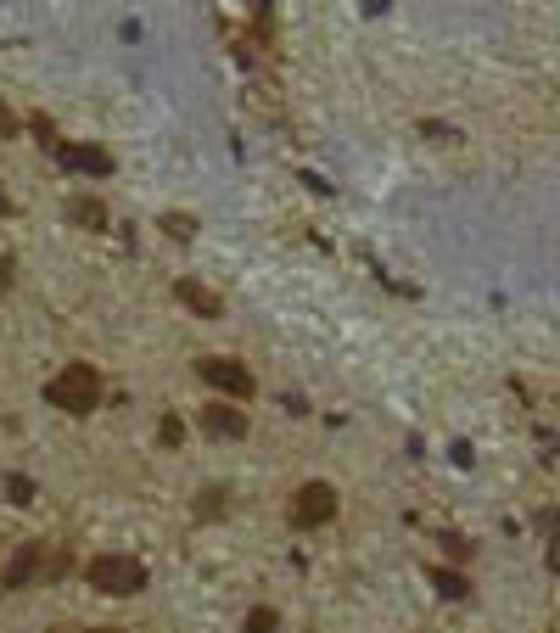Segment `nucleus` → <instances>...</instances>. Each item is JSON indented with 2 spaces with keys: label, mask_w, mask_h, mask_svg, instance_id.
<instances>
[{
  "label": "nucleus",
  "mask_w": 560,
  "mask_h": 633,
  "mask_svg": "<svg viewBox=\"0 0 560 633\" xmlns=\"http://www.w3.org/2000/svg\"><path fill=\"white\" fill-rule=\"evenodd\" d=\"M45 404L62 410V415H90L102 404V376L90 364H62V371L45 381Z\"/></svg>",
  "instance_id": "obj_1"
},
{
  "label": "nucleus",
  "mask_w": 560,
  "mask_h": 633,
  "mask_svg": "<svg viewBox=\"0 0 560 633\" xmlns=\"http://www.w3.org/2000/svg\"><path fill=\"white\" fill-rule=\"evenodd\" d=\"M84 572H90V588H102V594H141L146 588V566L135 555H118V549L95 555Z\"/></svg>",
  "instance_id": "obj_2"
},
{
  "label": "nucleus",
  "mask_w": 560,
  "mask_h": 633,
  "mask_svg": "<svg viewBox=\"0 0 560 633\" xmlns=\"http://www.w3.org/2000/svg\"><path fill=\"white\" fill-rule=\"evenodd\" d=\"M196 376H202L213 392H224L230 398V404H247V398L258 392V381H252V371H247V364L241 359H196Z\"/></svg>",
  "instance_id": "obj_3"
},
{
  "label": "nucleus",
  "mask_w": 560,
  "mask_h": 633,
  "mask_svg": "<svg viewBox=\"0 0 560 633\" xmlns=\"http://www.w3.org/2000/svg\"><path fill=\"white\" fill-rule=\"evenodd\" d=\"M337 516V488L331 482H303L298 493H291V505H286V521L291 527H325V521H331Z\"/></svg>",
  "instance_id": "obj_4"
},
{
  "label": "nucleus",
  "mask_w": 560,
  "mask_h": 633,
  "mask_svg": "<svg viewBox=\"0 0 560 633\" xmlns=\"http://www.w3.org/2000/svg\"><path fill=\"white\" fill-rule=\"evenodd\" d=\"M174 297H180L191 314H202V320H219V314H224V297H213L202 281H180V286H174Z\"/></svg>",
  "instance_id": "obj_5"
},
{
  "label": "nucleus",
  "mask_w": 560,
  "mask_h": 633,
  "mask_svg": "<svg viewBox=\"0 0 560 633\" xmlns=\"http://www.w3.org/2000/svg\"><path fill=\"white\" fill-rule=\"evenodd\" d=\"M40 566H45V544H23V549L12 555V566H6V588H28Z\"/></svg>",
  "instance_id": "obj_6"
},
{
  "label": "nucleus",
  "mask_w": 560,
  "mask_h": 633,
  "mask_svg": "<svg viewBox=\"0 0 560 633\" xmlns=\"http://www.w3.org/2000/svg\"><path fill=\"white\" fill-rule=\"evenodd\" d=\"M202 426H208V438H247V415L230 410V404H208Z\"/></svg>",
  "instance_id": "obj_7"
},
{
  "label": "nucleus",
  "mask_w": 560,
  "mask_h": 633,
  "mask_svg": "<svg viewBox=\"0 0 560 633\" xmlns=\"http://www.w3.org/2000/svg\"><path fill=\"white\" fill-rule=\"evenodd\" d=\"M56 157L68 163V169H79V174H113V157L95 152V146H56Z\"/></svg>",
  "instance_id": "obj_8"
},
{
  "label": "nucleus",
  "mask_w": 560,
  "mask_h": 633,
  "mask_svg": "<svg viewBox=\"0 0 560 633\" xmlns=\"http://www.w3.org/2000/svg\"><path fill=\"white\" fill-rule=\"evenodd\" d=\"M68 219H74V224H90V230H102V224H107V208L95 203V196H74V203H68Z\"/></svg>",
  "instance_id": "obj_9"
},
{
  "label": "nucleus",
  "mask_w": 560,
  "mask_h": 633,
  "mask_svg": "<svg viewBox=\"0 0 560 633\" xmlns=\"http://www.w3.org/2000/svg\"><path fill=\"white\" fill-rule=\"evenodd\" d=\"M224 510H230V493H224V488H202V505H196V516L213 521V516H224Z\"/></svg>",
  "instance_id": "obj_10"
},
{
  "label": "nucleus",
  "mask_w": 560,
  "mask_h": 633,
  "mask_svg": "<svg viewBox=\"0 0 560 633\" xmlns=\"http://www.w3.org/2000/svg\"><path fill=\"white\" fill-rule=\"evenodd\" d=\"M432 583H437L443 599H466V594H471V583L459 578V572H432Z\"/></svg>",
  "instance_id": "obj_11"
},
{
  "label": "nucleus",
  "mask_w": 560,
  "mask_h": 633,
  "mask_svg": "<svg viewBox=\"0 0 560 633\" xmlns=\"http://www.w3.org/2000/svg\"><path fill=\"white\" fill-rule=\"evenodd\" d=\"M275 628H280L275 606H252V611H247V633H275Z\"/></svg>",
  "instance_id": "obj_12"
},
{
  "label": "nucleus",
  "mask_w": 560,
  "mask_h": 633,
  "mask_svg": "<svg viewBox=\"0 0 560 633\" xmlns=\"http://www.w3.org/2000/svg\"><path fill=\"white\" fill-rule=\"evenodd\" d=\"M162 230H169L174 242H191V236H196V219H191V213H162Z\"/></svg>",
  "instance_id": "obj_13"
},
{
  "label": "nucleus",
  "mask_w": 560,
  "mask_h": 633,
  "mask_svg": "<svg viewBox=\"0 0 560 633\" xmlns=\"http://www.w3.org/2000/svg\"><path fill=\"white\" fill-rule=\"evenodd\" d=\"M420 135H426V141H437V146H454V141H459V129H448V124H432V118H426V124H420Z\"/></svg>",
  "instance_id": "obj_14"
},
{
  "label": "nucleus",
  "mask_w": 560,
  "mask_h": 633,
  "mask_svg": "<svg viewBox=\"0 0 560 633\" xmlns=\"http://www.w3.org/2000/svg\"><path fill=\"white\" fill-rule=\"evenodd\" d=\"M6 493H12V505H34V482L28 477H6Z\"/></svg>",
  "instance_id": "obj_15"
},
{
  "label": "nucleus",
  "mask_w": 560,
  "mask_h": 633,
  "mask_svg": "<svg viewBox=\"0 0 560 633\" xmlns=\"http://www.w3.org/2000/svg\"><path fill=\"white\" fill-rule=\"evenodd\" d=\"M157 438H162V443H185V426H180V420L169 415V420H162V426H157Z\"/></svg>",
  "instance_id": "obj_16"
},
{
  "label": "nucleus",
  "mask_w": 560,
  "mask_h": 633,
  "mask_svg": "<svg viewBox=\"0 0 560 633\" xmlns=\"http://www.w3.org/2000/svg\"><path fill=\"white\" fill-rule=\"evenodd\" d=\"M0 135H17V118H12V107L0 102Z\"/></svg>",
  "instance_id": "obj_17"
},
{
  "label": "nucleus",
  "mask_w": 560,
  "mask_h": 633,
  "mask_svg": "<svg viewBox=\"0 0 560 633\" xmlns=\"http://www.w3.org/2000/svg\"><path fill=\"white\" fill-rule=\"evenodd\" d=\"M6 208H12V203H6V191H0V213H6Z\"/></svg>",
  "instance_id": "obj_18"
},
{
  "label": "nucleus",
  "mask_w": 560,
  "mask_h": 633,
  "mask_svg": "<svg viewBox=\"0 0 560 633\" xmlns=\"http://www.w3.org/2000/svg\"><path fill=\"white\" fill-rule=\"evenodd\" d=\"M90 633H113V628H90Z\"/></svg>",
  "instance_id": "obj_19"
}]
</instances>
